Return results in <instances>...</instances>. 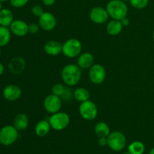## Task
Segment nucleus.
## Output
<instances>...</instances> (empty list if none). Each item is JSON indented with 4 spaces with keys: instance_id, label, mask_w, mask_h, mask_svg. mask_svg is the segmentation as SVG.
Masks as SVG:
<instances>
[{
    "instance_id": "nucleus-22",
    "label": "nucleus",
    "mask_w": 154,
    "mask_h": 154,
    "mask_svg": "<svg viewBox=\"0 0 154 154\" xmlns=\"http://www.w3.org/2000/svg\"><path fill=\"white\" fill-rule=\"evenodd\" d=\"M95 133L99 137H108L111 133L110 127L105 122H99L94 128Z\"/></svg>"
},
{
    "instance_id": "nucleus-32",
    "label": "nucleus",
    "mask_w": 154,
    "mask_h": 154,
    "mask_svg": "<svg viewBox=\"0 0 154 154\" xmlns=\"http://www.w3.org/2000/svg\"><path fill=\"white\" fill-rule=\"evenodd\" d=\"M120 22H121L123 26H128L130 24V20H129V19L127 17H126L120 20Z\"/></svg>"
},
{
    "instance_id": "nucleus-38",
    "label": "nucleus",
    "mask_w": 154,
    "mask_h": 154,
    "mask_svg": "<svg viewBox=\"0 0 154 154\" xmlns=\"http://www.w3.org/2000/svg\"><path fill=\"white\" fill-rule=\"evenodd\" d=\"M123 154H131V153H129V151H128V152H126V153H123Z\"/></svg>"
},
{
    "instance_id": "nucleus-11",
    "label": "nucleus",
    "mask_w": 154,
    "mask_h": 154,
    "mask_svg": "<svg viewBox=\"0 0 154 154\" xmlns=\"http://www.w3.org/2000/svg\"><path fill=\"white\" fill-rule=\"evenodd\" d=\"M109 14L106 8L100 6L93 8L90 12V18L92 22L96 24H104L107 23L109 18Z\"/></svg>"
},
{
    "instance_id": "nucleus-18",
    "label": "nucleus",
    "mask_w": 154,
    "mask_h": 154,
    "mask_svg": "<svg viewBox=\"0 0 154 154\" xmlns=\"http://www.w3.org/2000/svg\"><path fill=\"white\" fill-rule=\"evenodd\" d=\"M123 25L120 20L112 19L108 23L106 26V31L108 35L111 36H116L120 34L123 30Z\"/></svg>"
},
{
    "instance_id": "nucleus-29",
    "label": "nucleus",
    "mask_w": 154,
    "mask_h": 154,
    "mask_svg": "<svg viewBox=\"0 0 154 154\" xmlns=\"http://www.w3.org/2000/svg\"><path fill=\"white\" fill-rule=\"evenodd\" d=\"M31 11L32 14L35 17H39L45 12L43 10V8L41 5H35L33 6V7L32 8Z\"/></svg>"
},
{
    "instance_id": "nucleus-8",
    "label": "nucleus",
    "mask_w": 154,
    "mask_h": 154,
    "mask_svg": "<svg viewBox=\"0 0 154 154\" xmlns=\"http://www.w3.org/2000/svg\"><path fill=\"white\" fill-rule=\"evenodd\" d=\"M62 105H63V100L61 98L53 93L47 96L44 100V108L45 111L50 114H55L60 111Z\"/></svg>"
},
{
    "instance_id": "nucleus-37",
    "label": "nucleus",
    "mask_w": 154,
    "mask_h": 154,
    "mask_svg": "<svg viewBox=\"0 0 154 154\" xmlns=\"http://www.w3.org/2000/svg\"><path fill=\"white\" fill-rule=\"evenodd\" d=\"M8 0H0V2H7Z\"/></svg>"
},
{
    "instance_id": "nucleus-4",
    "label": "nucleus",
    "mask_w": 154,
    "mask_h": 154,
    "mask_svg": "<svg viewBox=\"0 0 154 154\" xmlns=\"http://www.w3.org/2000/svg\"><path fill=\"white\" fill-rule=\"evenodd\" d=\"M51 129L56 131H62L68 127L70 123V117L69 114L65 112L59 111L51 114L48 119Z\"/></svg>"
},
{
    "instance_id": "nucleus-30",
    "label": "nucleus",
    "mask_w": 154,
    "mask_h": 154,
    "mask_svg": "<svg viewBox=\"0 0 154 154\" xmlns=\"http://www.w3.org/2000/svg\"><path fill=\"white\" fill-rule=\"evenodd\" d=\"M39 29H40V26L38 23H32L29 25V33L32 35L37 34L39 31Z\"/></svg>"
},
{
    "instance_id": "nucleus-26",
    "label": "nucleus",
    "mask_w": 154,
    "mask_h": 154,
    "mask_svg": "<svg viewBox=\"0 0 154 154\" xmlns=\"http://www.w3.org/2000/svg\"><path fill=\"white\" fill-rule=\"evenodd\" d=\"M65 89H66V87H65L63 84H60V83H57V84H55L54 86H53L51 91H52L53 94L61 97L63 93H64Z\"/></svg>"
},
{
    "instance_id": "nucleus-41",
    "label": "nucleus",
    "mask_w": 154,
    "mask_h": 154,
    "mask_svg": "<svg viewBox=\"0 0 154 154\" xmlns=\"http://www.w3.org/2000/svg\"><path fill=\"white\" fill-rule=\"evenodd\" d=\"M0 56H1V49H0Z\"/></svg>"
},
{
    "instance_id": "nucleus-33",
    "label": "nucleus",
    "mask_w": 154,
    "mask_h": 154,
    "mask_svg": "<svg viewBox=\"0 0 154 154\" xmlns=\"http://www.w3.org/2000/svg\"><path fill=\"white\" fill-rule=\"evenodd\" d=\"M55 2H56V0H42V2H43V4L45 5V6H48V7L54 5V3H55Z\"/></svg>"
},
{
    "instance_id": "nucleus-5",
    "label": "nucleus",
    "mask_w": 154,
    "mask_h": 154,
    "mask_svg": "<svg viewBox=\"0 0 154 154\" xmlns=\"http://www.w3.org/2000/svg\"><path fill=\"white\" fill-rule=\"evenodd\" d=\"M107 138H108V146L114 151H121L126 147V138L123 132L114 131L111 132Z\"/></svg>"
},
{
    "instance_id": "nucleus-35",
    "label": "nucleus",
    "mask_w": 154,
    "mask_h": 154,
    "mask_svg": "<svg viewBox=\"0 0 154 154\" xmlns=\"http://www.w3.org/2000/svg\"><path fill=\"white\" fill-rule=\"evenodd\" d=\"M149 154H154V147H153V148H152L151 150H150V152H149Z\"/></svg>"
},
{
    "instance_id": "nucleus-19",
    "label": "nucleus",
    "mask_w": 154,
    "mask_h": 154,
    "mask_svg": "<svg viewBox=\"0 0 154 154\" xmlns=\"http://www.w3.org/2000/svg\"><path fill=\"white\" fill-rule=\"evenodd\" d=\"M51 129L49 121L46 120H40L35 127V132L38 137H45L50 132Z\"/></svg>"
},
{
    "instance_id": "nucleus-36",
    "label": "nucleus",
    "mask_w": 154,
    "mask_h": 154,
    "mask_svg": "<svg viewBox=\"0 0 154 154\" xmlns=\"http://www.w3.org/2000/svg\"><path fill=\"white\" fill-rule=\"evenodd\" d=\"M2 9V2H0V11H1Z\"/></svg>"
},
{
    "instance_id": "nucleus-27",
    "label": "nucleus",
    "mask_w": 154,
    "mask_h": 154,
    "mask_svg": "<svg viewBox=\"0 0 154 154\" xmlns=\"http://www.w3.org/2000/svg\"><path fill=\"white\" fill-rule=\"evenodd\" d=\"M28 2L29 0H10L11 5L13 7L17 8H20L24 7L28 3Z\"/></svg>"
},
{
    "instance_id": "nucleus-20",
    "label": "nucleus",
    "mask_w": 154,
    "mask_h": 154,
    "mask_svg": "<svg viewBox=\"0 0 154 154\" xmlns=\"http://www.w3.org/2000/svg\"><path fill=\"white\" fill-rule=\"evenodd\" d=\"M14 21V14L8 8H2L0 11V26L8 27Z\"/></svg>"
},
{
    "instance_id": "nucleus-1",
    "label": "nucleus",
    "mask_w": 154,
    "mask_h": 154,
    "mask_svg": "<svg viewBox=\"0 0 154 154\" xmlns=\"http://www.w3.org/2000/svg\"><path fill=\"white\" fill-rule=\"evenodd\" d=\"M81 76H82V69L75 63L66 65L62 69V80L63 83L69 87L76 86L81 81Z\"/></svg>"
},
{
    "instance_id": "nucleus-2",
    "label": "nucleus",
    "mask_w": 154,
    "mask_h": 154,
    "mask_svg": "<svg viewBox=\"0 0 154 154\" xmlns=\"http://www.w3.org/2000/svg\"><path fill=\"white\" fill-rule=\"evenodd\" d=\"M106 10L110 17L120 20L127 17L128 6L122 0H111L106 5Z\"/></svg>"
},
{
    "instance_id": "nucleus-24",
    "label": "nucleus",
    "mask_w": 154,
    "mask_h": 154,
    "mask_svg": "<svg viewBox=\"0 0 154 154\" xmlns=\"http://www.w3.org/2000/svg\"><path fill=\"white\" fill-rule=\"evenodd\" d=\"M128 151L131 154H143L145 151V146L141 141H133L128 147Z\"/></svg>"
},
{
    "instance_id": "nucleus-3",
    "label": "nucleus",
    "mask_w": 154,
    "mask_h": 154,
    "mask_svg": "<svg viewBox=\"0 0 154 154\" xmlns=\"http://www.w3.org/2000/svg\"><path fill=\"white\" fill-rule=\"evenodd\" d=\"M82 51V44L77 38H70L62 45V54L66 57L73 59L78 57Z\"/></svg>"
},
{
    "instance_id": "nucleus-28",
    "label": "nucleus",
    "mask_w": 154,
    "mask_h": 154,
    "mask_svg": "<svg viewBox=\"0 0 154 154\" xmlns=\"http://www.w3.org/2000/svg\"><path fill=\"white\" fill-rule=\"evenodd\" d=\"M73 97V92L71 91V90L68 87H66L65 89L64 93H63L62 96L60 98L62 99V100L66 101V102H69L71 100V99Z\"/></svg>"
},
{
    "instance_id": "nucleus-6",
    "label": "nucleus",
    "mask_w": 154,
    "mask_h": 154,
    "mask_svg": "<svg viewBox=\"0 0 154 154\" xmlns=\"http://www.w3.org/2000/svg\"><path fill=\"white\" fill-rule=\"evenodd\" d=\"M78 111L81 117L87 121H93L98 115L97 106L93 101L90 99L81 102Z\"/></svg>"
},
{
    "instance_id": "nucleus-12",
    "label": "nucleus",
    "mask_w": 154,
    "mask_h": 154,
    "mask_svg": "<svg viewBox=\"0 0 154 154\" xmlns=\"http://www.w3.org/2000/svg\"><path fill=\"white\" fill-rule=\"evenodd\" d=\"M9 27L12 34L17 37H24L29 33V25L22 20H14Z\"/></svg>"
},
{
    "instance_id": "nucleus-7",
    "label": "nucleus",
    "mask_w": 154,
    "mask_h": 154,
    "mask_svg": "<svg viewBox=\"0 0 154 154\" xmlns=\"http://www.w3.org/2000/svg\"><path fill=\"white\" fill-rule=\"evenodd\" d=\"M19 131L14 126L6 125L0 129V143L4 146L13 144L18 138Z\"/></svg>"
},
{
    "instance_id": "nucleus-13",
    "label": "nucleus",
    "mask_w": 154,
    "mask_h": 154,
    "mask_svg": "<svg viewBox=\"0 0 154 154\" xmlns=\"http://www.w3.org/2000/svg\"><path fill=\"white\" fill-rule=\"evenodd\" d=\"M3 96L8 102H15L22 96V90L18 86L10 84L6 86L2 92Z\"/></svg>"
},
{
    "instance_id": "nucleus-15",
    "label": "nucleus",
    "mask_w": 154,
    "mask_h": 154,
    "mask_svg": "<svg viewBox=\"0 0 154 154\" xmlns=\"http://www.w3.org/2000/svg\"><path fill=\"white\" fill-rule=\"evenodd\" d=\"M94 64V57L91 53H81L78 57L77 65L81 69H89Z\"/></svg>"
},
{
    "instance_id": "nucleus-10",
    "label": "nucleus",
    "mask_w": 154,
    "mask_h": 154,
    "mask_svg": "<svg viewBox=\"0 0 154 154\" xmlns=\"http://www.w3.org/2000/svg\"><path fill=\"white\" fill-rule=\"evenodd\" d=\"M57 19L51 12H44L38 17V24L44 31L51 32L57 26Z\"/></svg>"
},
{
    "instance_id": "nucleus-25",
    "label": "nucleus",
    "mask_w": 154,
    "mask_h": 154,
    "mask_svg": "<svg viewBox=\"0 0 154 154\" xmlns=\"http://www.w3.org/2000/svg\"><path fill=\"white\" fill-rule=\"evenodd\" d=\"M131 5L136 9H143L147 6L149 0H129Z\"/></svg>"
},
{
    "instance_id": "nucleus-16",
    "label": "nucleus",
    "mask_w": 154,
    "mask_h": 154,
    "mask_svg": "<svg viewBox=\"0 0 154 154\" xmlns=\"http://www.w3.org/2000/svg\"><path fill=\"white\" fill-rule=\"evenodd\" d=\"M45 52L51 57H56L62 53V45L56 40H50L44 46Z\"/></svg>"
},
{
    "instance_id": "nucleus-39",
    "label": "nucleus",
    "mask_w": 154,
    "mask_h": 154,
    "mask_svg": "<svg viewBox=\"0 0 154 154\" xmlns=\"http://www.w3.org/2000/svg\"><path fill=\"white\" fill-rule=\"evenodd\" d=\"M152 37H153V41H154V31H153V35H152Z\"/></svg>"
},
{
    "instance_id": "nucleus-14",
    "label": "nucleus",
    "mask_w": 154,
    "mask_h": 154,
    "mask_svg": "<svg viewBox=\"0 0 154 154\" xmlns=\"http://www.w3.org/2000/svg\"><path fill=\"white\" fill-rule=\"evenodd\" d=\"M26 68V62L20 57H14L10 60L8 63V69L14 75H20Z\"/></svg>"
},
{
    "instance_id": "nucleus-21",
    "label": "nucleus",
    "mask_w": 154,
    "mask_h": 154,
    "mask_svg": "<svg viewBox=\"0 0 154 154\" xmlns=\"http://www.w3.org/2000/svg\"><path fill=\"white\" fill-rule=\"evenodd\" d=\"M90 93L84 87H78L73 91V98L79 102H83L90 99Z\"/></svg>"
},
{
    "instance_id": "nucleus-31",
    "label": "nucleus",
    "mask_w": 154,
    "mask_h": 154,
    "mask_svg": "<svg viewBox=\"0 0 154 154\" xmlns=\"http://www.w3.org/2000/svg\"><path fill=\"white\" fill-rule=\"evenodd\" d=\"M98 143L102 147H105L108 145V138L107 137H99Z\"/></svg>"
},
{
    "instance_id": "nucleus-40",
    "label": "nucleus",
    "mask_w": 154,
    "mask_h": 154,
    "mask_svg": "<svg viewBox=\"0 0 154 154\" xmlns=\"http://www.w3.org/2000/svg\"><path fill=\"white\" fill-rule=\"evenodd\" d=\"M122 1H123V2H127V1H129V0H122Z\"/></svg>"
},
{
    "instance_id": "nucleus-23",
    "label": "nucleus",
    "mask_w": 154,
    "mask_h": 154,
    "mask_svg": "<svg viewBox=\"0 0 154 154\" xmlns=\"http://www.w3.org/2000/svg\"><path fill=\"white\" fill-rule=\"evenodd\" d=\"M11 32L6 26H0V48L5 47L10 42Z\"/></svg>"
},
{
    "instance_id": "nucleus-17",
    "label": "nucleus",
    "mask_w": 154,
    "mask_h": 154,
    "mask_svg": "<svg viewBox=\"0 0 154 154\" xmlns=\"http://www.w3.org/2000/svg\"><path fill=\"white\" fill-rule=\"evenodd\" d=\"M29 123V120L26 114L24 113H19L14 117L13 126L18 131H24L28 127Z\"/></svg>"
},
{
    "instance_id": "nucleus-9",
    "label": "nucleus",
    "mask_w": 154,
    "mask_h": 154,
    "mask_svg": "<svg viewBox=\"0 0 154 154\" xmlns=\"http://www.w3.org/2000/svg\"><path fill=\"white\" fill-rule=\"evenodd\" d=\"M89 78L95 84H102L106 78V71L100 64H94L89 69Z\"/></svg>"
},
{
    "instance_id": "nucleus-34",
    "label": "nucleus",
    "mask_w": 154,
    "mask_h": 154,
    "mask_svg": "<svg viewBox=\"0 0 154 154\" xmlns=\"http://www.w3.org/2000/svg\"><path fill=\"white\" fill-rule=\"evenodd\" d=\"M4 71H5V67H4V65L0 62V76L4 73Z\"/></svg>"
}]
</instances>
